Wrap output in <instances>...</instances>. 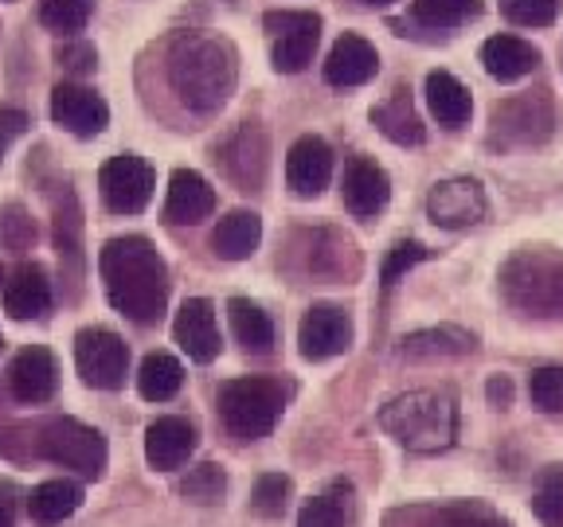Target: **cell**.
I'll return each mask as SVG.
<instances>
[{
  "label": "cell",
  "instance_id": "1f68e13d",
  "mask_svg": "<svg viewBox=\"0 0 563 527\" xmlns=\"http://www.w3.org/2000/svg\"><path fill=\"white\" fill-rule=\"evenodd\" d=\"M185 386V368L176 356L168 351H150L145 360H141V371H137V391L141 399H150V403H168Z\"/></svg>",
  "mask_w": 563,
  "mask_h": 527
},
{
  "label": "cell",
  "instance_id": "603a6c76",
  "mask_svg": "<svg viewBox=\"0 0 563 527\" xmlns=\"http://www.w3.org/2000/svg\"><path fill=\"white\" fill-rule=\"evenodd\" d=\"M216 211V188L192 168H176L168 180V200H165V220L176 227H196Z\"/></svg>",
  "mask_w": 563,
  "mask_h": 527
},
{
  "label": "cell",
  "instance_id": "7402d4cb",
  "mask_svg": "<svg viewBox=\"0 0 563 527\" xmlns=\"http://www.w3.org/2000/svg\"><path fill=\"white\" fill-rule=\"evenodd\" d=\"M52 278L40 262H24L12 273V281H4V313L12 321H40V316L52 313Z\"/></svg>",
  "mask_w": 563,
  "mask_h": 527
},
{
  "label": "cell",
  "instance_id": "9a60e30c",
  "mask_svg": "<svg viewBox=\"0 0 563 527\" xmlns=\"http://www.w3.org/2000/svg\"><path fill=\"white\" fill-rule=\"evenodd\" d=\"M329 180H333V149H329V141L313 137V133L294 141L290 157H286V184H290V192L301 195V200H313V195L325 192Z\"/></svg>",
  "mask_w": 563,
  "mask_h": 527
},
{
  "label": "cell",
  "instance_id": "44dd1931",
  "mask_svg": "<svg viewBox=\"0 0 563 527\" xmlns=\"http://www.w3.org/2000/svg\"><path fill=\"white\" fill-rule=\"evenodd\" d=\"M376 70H379V55L376 47L364 40V35L356 32H344L341 40L333 44V52H329L325 59V82L329 87H364V82L376 79Z\"/></svg>",
  "mask_w": 563,
  "mask_h": 527
},
{
  "label": "cell",
  "instance_id": "8d00e7d4",
  "mask_svg": "<svg viewBox=\"0 0 563 527\" xmlns=\"http://www.w3.org/2000/svg\"><path fill=\"white\" fill-rule=\"evenodd\" d=\"M290 492L294 481L286 473H263L255 481V492H251V508L266 519H278L282 512L290 508Z\"/></svg>",
  "mask_w": 563,
  "mask_h": 527
},
{
  "label": "cell",
  "instance_id": "5bb4252c",
  "mask_svg": "<svg viewBox=\"0 0 563 527\" xmlns=\"http://www.w3.org/2000/svg\"><path fill=\"white\" fill-rule=\"evenodd\" d=\"M55 386H59V363L47 348L32 344V348L16 351L9 363V395L16 403L27 406H40L55 395Z\"/></svg>",
  "mask_w": 563,
  "mask_h": 527
},
{
  "label": "cell",
  "instance_id": "8fae6325",
  "mask_svg": "<svg viewBox=\"0 0 563 527\" xmlns=\"http://www.w3.org/2000/svg\"><path fill=\"white\" fill-rule=\"evenodd\" d=\"M489 200H485L482 184L470 180V176H454V180H442L427 195V220L442 231H466L474 223L485 220Z\"/></svg>",
  "mask_w": 563,
  "mask_h": 527
},
{
  "label": "cell",
  "instance_id": "d6a6232c",
  "mask_svg": "<svg viewBox=\"0 0 563 527\" xmlns=\"http://www.w3.org/2000/svg\"><path fill=\"white\" fill-rule=\"evenodd\" d=\"M422 524L419 527H512L501 512H493L482 501H454V504H439V508L419 512Z\"/></svg>",
  "mask_w": 563,
  "mask_h": 527
},
{
  "label": "cell",
  "instance_id": "7c38bea8",
  "mask_svg": "<svg viewBox=\"0 0 563 527\" xmlns=\"http://www.w3.org/2000/svg\"><path fill=\"white\" fill-rule=\"evenodd\" d=\"M298 344H301V356L313 363L344 356L352 348V316L341 305H329V301L309 305L298 325Z\"/></svg>",
  "mask_w": 563,
  "mask_h": 527
},
{
  "label": "cell",
  "instance_id": "277c9868",
  "mask_svg": "<svg viewBox=\"0 0 563 527\" xmlns=\"http://www.w3.org/2000/svg\"><path fill=\"white\" fill-rule=\"evenodd\" d=\"M24 438H0V441H24L20 457H40L55 461L63 469H75L87 481H98L106 473V438L79 418H47L35 426H20Z\"/></svg>",
  "mask_w": 563,
  "mask_h": 527
},
{
  "label": "cell",
  "instance_id": "f35d334b",
  "mask_svg": "<svg viewBox=\"0 0 563 527\" xmlns=\"http://www.w3.org/2000/svg\"><path fill=\"white\" fill-rule=\"evenodd\" d=\"M528 399L532 406L544 414H560L563 411V368L560 363H544L528 375Z\"/></svg>",
  "mask_w": 563,
  "mask_h": 527
},
{
  "label": "cell",
  "instance_id": "d6986e66",
  "mask_svg": "<svg viewBox=\"0 0 563 527\" xmlns=\"http://www.w3.org/2000/svg\"><path fill=\"white\" fill-rule=\"evenodd\" d=\"M52 211H55V250H59L63 278L70 290H79L82 278V208L70 192V184L52 188Z\"/></svg>",
  "mask_w": 563,
  "mask_h": 527
},
{
  "label": "cell",
  "instance_id": "ac0fdd59",
  "mask_svg": "<svg viewBox=\"0 0 563 527\" xmlns=\"http://www.w3.org/2000/svg\"><path fill=\"white\" fill-rule=\"evenodd\" d=\"M341 195H344L349 215L372 220V215H379V211L387 208V200H391V180H387V172L376 165V160L352 157L349 165H344Z\"/></svg>",
  "mask_w": 563,
  "mask_h": 527
},
{
  "label": "cell",
  "instance_id": "836d02e7",
  "mask_svg": "<svg viewBox=\"0 0 563 527\" xmlns=\"http://www.w3.org/2000/svg\"><path fill=\"white\" fill-rule=\"evenodd\" d=\"M411 16L419 20L422 27L450 32V27H462L482 16V0H415Z\"/></svg>",
  "mask_w": 563,
  "mask_h": 527
},
{
  "label": "cell",
  "instance_id": "d590c367",
  "mask_svg": "<svg viewBox=\"0 0 563 527\" xmlns=\"http://www.w3.org/2000/svg\"><path fill=\"white\" fill-rule=\"evenodd\" d=\"M532 512H537V519L544 527H563V469L560 466L544 469V476L537 481Z\"/></svg>",
  "mask_w": 563,
  "mask_h": 527
},
{
  "label": "cell",
  "instance_id": "2e32d148",
  "mask_svg": "<svg viewBox=\"0 0 563 527\" xmlns=\"http://www.w3.org/2000/svg\"><path fill=\"white\" fill-rule=\"evenodd\" d=\"M173 336L176 344L188 351V360L196 363H211L220 356L223 336H220V321H216V305L208 298H188L180 305L173 321Z\"/></svg>",
  "mask_w": 563,
  "mask_h": 527
},
{
  "label": "cell",
  "instance_id": "ba28073f",
  "mask_svg": "<svg viewBox=\"0 0 563 527\" xmlns=\"http://www.w3.org/2000/svg\"><path fill=\"white\" fill-rule=\"evenodd\" d=\"M98 188H102V203L114 211V215H141L153 200L157 172H153L150 160H141L137 153H122V157H110L102 165Z\"/></svg>",
  "mask_w": 563,
  "mask_h": 527
},
{
  "label": "cell",
  "instance_id": "b9f144b4",
  "mask_svg": "<svg viewBox=\"0 0 563 527\" xmlns=\"http://www.w3.org/2000/svg\"><path fill=\"white\" fill-rule=\"evenodd\" d=\"M431 258V250L419 243V238H399L391 250H387V258H384V266H379V281L384 285H396L404 273H411L419 262H427Z\"/></svg>",
  "mask_w": 563,
  "mask_h": 527
},
{
  "label": "cell",
  "instance_id": "bcb514c9",
  "mask_svg": "<svg viewBox=\"0 0 563 527\" xmlns=\"http://www.w3.org/2000/svg\"><path fill=\"white\" fill-rule=\"evenodd\" d=\"M485 395H489L493 406H509L512 403V379L509 375H493L485 383Z\"/></svg>",
  "mask_w": 563,
  "mask_h": 527
},
{
  "label": "cell",
  "instance_id": "ab89813d",
  "mask_svg": "<svg viewBox=\"0 0 563 527\" xmlns=\"http://www.w3.org/2000/svg\"><path fill=\"white\" fill-rule=\"evenodd\" d=\"M35 220L27 215L24 203H9V208H0V246H9L16 255L32 250L35 246Z\"/></svg>",
  "mask_w": 563,
  "mask_h": 527
},
{
  "label": "cell",
  "instance_id": "ffe728a7",
  "mask_svg": "<svg viewBox=\"0 0 563 527\" xmlns=\"http://www.w3.org/2000/svg\"><path fill=\"white\" fill-rule=\"evenodd\" d=\"M196 426L188 418H176V414H165V418L150 422L145 430V457L157 473H173V469L188 466V457L196 453Z\"/></svg>",
  "mask_w": 563,
  "mask_h": 527
},
{
  "label": "cell",
  "instance_id": "6da1fadb",
  "mask_svg": "<svg viewBox=\"0 0 563 527\" xmlns=\"http://www.w3.org/2000/svg\"><path fill=\"white\" fill-rule=\"evenodd\" d=\"M106 298L133 325H157L168 305V266L157 246L141 235L110 238L98 255Z\"/></svg>",
  "mask_w": 563,
  "mask_h": 527
},
{
  "label": "cell",
  "instance_id": "484cf974",
  "mask_svg": "<svg viewBox=\"0 0 563 527\" xmlns=\"http://www.w3.org/2000/svg\"><path fill=\"white\" fill-rule=\"evenodd\" d=\"M372 125L384 133L387 141H396V145H422L427 141V125L422 117L415 114V102H411V90L407 87H396L387 102H379L372 110Z\"/></svg>",
  "mask_w": 563,
  "mask_h": 527
},
{
  "label": "cell",
  "instance_id": "60d3db41",
  "mask_svg": "<svg viewBox=\"0 0 563 527\" xmlns=\"http://www.w3.org/2000/svg\"><path fill=\"white\" fill-rule=\"evenodd\" d=\"M563 0H501V12L517 27H552L560 20Z\"/></svg>",
  "mask_w": 563,
  "mask_h": 527
},
{
  "label": "cell",
  "instance_id": "3957f363",
  "mask_svg": "<svg viewBox=\"0 0 563 527\" xmlns=\"http://www.w3.org/2000/svg\"><path fill=\"white\" fill-rule=\"evenodd\" d=\"M379 430L411 453H442L457 438V403L446 391H407L379 411Z\"/></svg>",
  "mask_w": 563,
  "mask_h": 527
},
{
  "label": "cell",
  "instance_id": "7a4b0ae2",
  "mask_svg": "<svg viewBox=\"0 0 563 527\" xmlns=\"http://www.w3.org/2000/svg\"><path fill=\"white\" fill-rule=\"evenodd\" d=\"M168 87L192 114H216L235 90V52L211 35H180L168 52Z\"/></svg>",
  "mask_w": 563,
  "mask_h": 527
},
{
  "label": "cell",
  "instance_id": "e575fe53",
  "mask_svg": "<svg viewBox=\"0 0 563 527\" xmlns=\"http://www.w3.org/2000/svg\"><path fill=\"white\" fill-rule=\"evenodd\" d=\"M95 16V0H40V20L59 35H75Z\"/></svg>",
  "mask_w": 563,
  "mask_h": 527
},
{
  "label": "cell",
  "instance_id": "74e56055",
  "mask_svg": "<svg viewBox=\"0 0 563 527\" xmlns=\"http://www.w3.org/2000/svg\"><path fill=\"white\" fill-rule=\"evenodd\" d=\"M223 492H228V473H223L220 466H211V461L196 466L192 473L180 481V496L192 504H216V501H223Z\"/></svg>",
  "mask_w": 563,
  "mask_h": 527
},
{
  "label": "cell",
  "instance_id": "ee69618b",
  "mask_svg": "<svg viewBox=\"0 0 563 527\" xmlns=\"http://www.w3.org/2000/svg\"><path fill=\"white\" fill-rule=\"evenodd\" d=\"M27 133V114L16 105H0V157L12 149V141Z\"/></svg>",
  "mask_w": 563,
  "mask_h": 527
},
{
  "label": "cell",
  "instance_id": "7bdbcfd3",
  "mask_svg": "<svg viewBox=\"0 0 563 527\" xmlns=\"http://www.w3.org/2000/svg\"><path fill=\"white\" fill-rule=\"evenodd\" d=\"M298 527H344V508L333 496H313L298 516Z\"/></svg>",
  "mask_w": 563,
  "mask_h": 527
},
{
  "label": "cell",
  "instance_id": "52a82bcc",
  "mask_svg": "<svg viewBox=\"0 0 563 527\" xmlns=\"http://www.w3.org/2000/svg\"><path fill=\"white\" fill-rule=\"evenodd\" d=\"M555 130V105L548 90H528V94L505 98L489 114V141L501 149L517 145H544Z\"/></svg>",
  "mask_w": 563,
  "mask_h": 527
},
{
  "label": "cell",
  "instance_id": "9c48e42d",
  "mask_svg": "<svg viewBox=\"0 0 563 527\" xmlns=\"http://www.w3.org/2000/svg\"><path fill=\"white\" fill-rule=\"evenodd\" d=\"M75 363L87 386L98 391H118L130 375V348L110 328H82L75 336Z\"/></svg>",
  "mask_w": 563,
  "mask_h": 527
},
{
  "label": "cell",
  "instance_id": "8992f818",
  "mask_svg": "<svg viewBox=\"0 0 563 527\" xmlns=\"http://www.w3.org/2000/svg\"><path fill=\"white\" fill-rule=\"evenodd\" d=\"M216 406H220V422L231 438L258 441L278 426L282 411H286V386L266 375L231 379V383L220 386Z\"/></svg>",
  "mask_w": 563,
  "mask_h": 527
},
{
  "label": "cell",
  "instance_id": "83f0119b",
  "mask_svg": "<svg viewBox=\"0 0 563 527\" xmlns=\"http://www.w3.org/2000/svg\"><path fill=\"white\" fill-rule=\"evenodd\" d=\"M427 105H431L434 122L446 125V130H462L470 122V114H474V98L450 70H431L427 75Z\"/></svg>",
  "mask_w": 563,
  "mask_h": 527
},
{
  "label": "cell",
  "instance_id": "7dc6e473",
  "mask_svg": "<svg viewBox=\"0 0 563 527\" xmlns=\"http://www.w3.org/2000/svg\"><path fill=\"white\" fill-rule=\"evenodd\" d=\"M0 527H12V504L0 501Z\"/></svg>",
  "mask_w": 563,
  "mask_h": 527
},
{
  "label": "cell",
  "instance_id": "681fc988",
  "mask_svg": "<svg viewBox=\"0 0 563 527\" xmlns=\"http://www.w3.org/2000/svg\"><path fill=\"white\" fill-rule=\"evenodd\" d=\"M0 281H4V273H0Z\"/></svg>",
  "mask_w": 563,
  "mask_h": 527
},
{
  "label": "cell",
  "instance_id": "f546056e",
  "mask_svg": "<svg viewBox=\"0 0 563 527\" xmlns=\"http://www.w3.org/2000/svg\"><path fill=\"white\" fill-rule=\"evenodd\" d=\"M82 504V489L75 481H44L35 484L32 496H27V516L40 527L63 524L67 516H75Z\"/></svg>",
  "mask_w": 563,
  "mask_h": 527
},
{
  "label": "cell",
  "instance_id": "c3c4849f",
  "mask_svg": "<svg viewBox=\"0 0 563 527\" xmlns=\"http://www.w3.org/2000/svg\"><path fill=\"white\" fill-rule=\"evenodd\" d=\"M364 4H372V9H387V4H396V0H364Z\"/></svg>",
  "mask_w": 563,
  "mask_h": 527
},
{
  "label": "cell",
  "instance_id": "e0dca14e",
  "mask_svg": "<svg viewBox=\"0 0 563 527\" xmlns=\"http://www.w3.org/2000/svg\"><path fill=\"white\" fill-rule=\"evenodd\" d=\"M220 165L228 172V180H235L243 192H258L266 180V165H271L266 133L258 125H243L220 149Z\"/></svg>",
  "mask_w": 563,
  "mask_h": 527
},
{
  "label": "cell",
  "instance_id": "4316f807",
  "mask_svg": "<svg viewBox=\"0 0 563 527\" xmlns=\"http://www.w3.org/2000/svg\"><path fill=\"white\" fill-rule=\"evenodd\" d=\"M306 266L313 278H352L361 258H356V246L341 235V231H313L309 235V255H306Z\"/></svg>",
  "mask_w": 563,
  "mask_h": 527
},
{
  "label": "cell",
  "instance_id": "4dcf8cb0",
  "mask_svg": "<svg viewBox=\"0 0 563 527\" xmlns=\"http://www.w3.org/2000/svg\"><path fill=\"white\" fill-rule=\"evenodd\" d=\"M228 316H231V333H235V340L243 344L246 351L266 356V351L274 348V321L263 305H255V301H246V298H231Z\"/></svg>",
  "mask_w": 563,
  "mask_h": 527
},
{
  "label": "cell",
  "instance_id": "4fadbf2b",
  "mask_svg": "<svg viewBox=\"0 0 563 527\" xmlns=\"http://www.w3.org/2000/svg\"><path fill=\"white\" fill-rule=\"evenodd\" d=\"M52 117H55V125H63V130L75 133V137H98V133L110 125V105L90 87L59 82V87L52 90Z\"/></svg>",
  "mask_w": 563,
  "mask_h": 527
},
{
  "label": "cell",
  "instance_id": "cb8c5ba5",
  "mask_svg": "<svg viewBox=\"0 0 563 527\" xmlns=\"http://www.w3.org/2000/svg\"><path fill=\"white\" fill-rule=\"evenodd\" d=\"M474 351V336L457 325H439V328H419V333L399 340V356L411 363L422 360H457Z\"/></svg>",
  "mask_w": 563,
  "mask_h": 527
},
{
  "label": "cell",
  "instance_id": "f6af8a7d",
  "mask_svg": "<svg viewBox=\"0 0 563 527\" xmlns=\"http://www.w3.org/2000/svg\"><path fill=\"white\" fill-rule=\"evenodd\" d=\"M55 59H59V67L75 70V75H87V70L98 67V55L90 44H63L59 52H55Z\"/></svg>",
  "mask_w": 563,
  "mask_h": 527
},
{
  "label": "cell",
  "instance_id": "30bf717a",
  "mask_svg": "<svg viewBox=\"0 0 563 527\" xmlns=\"http://www.w3.org/2000/svg\"><path fill=\"white\" fill-rule=\"evenodd\" d=\"M266 32L274 35V67L282 75H298L313 63L321 44V16L317 12H266Z\"/></svg>",
  "mask_w": 563,
  "mask_h": 527
},
{
  "label": "cell",
  "instance_id": "d4e9b609",
  "mask_svg": "<svg viewBox=\"0 0 563 527\" xmlns=\"http://www.w3.org/2000/svg\"><path fill=\"white\" fill-rule=\"evenodd\" d=\"M482 63L489 70V79L497 82H520L525 75H532L540 63V52L520 35H493L482 47Z\"/></svg>",
  "mask_w": 563,
  "mask_h": 527
},
{
  "label": "cell",
  "instance_id": "f1b7e54d",
  "mask_svg": "<svg viewBox=\"0 0 563 527\" xmlns=\"http://www.w3.org/2000/svg\"><path fill=\"white\" fill-rule=\"evenodd\" d=\"M258 238H263V220H258L255 211H231V215L220 220L216 235H211V246L228 262H243V258H251L258 250Z\"/></svg>",
  "mask_w": 563,
  "mask_h": 527
},
{
  "label": "cell",
  "instance_id": "5b68a950",
  "mask_svg": "<svg viewBox=\"0 0 563 527\" xmlns=\"http://www.w3.org/2000/svg\"><path fill=\"white\" fill-rule=\"evenodd\" d=\"M501 298L525 316H563V258L548 246H525L501 266Z\"/></svg>",
  "mask_w": 563,
  "mask_h": 527
}]
</instances>
